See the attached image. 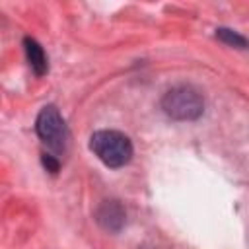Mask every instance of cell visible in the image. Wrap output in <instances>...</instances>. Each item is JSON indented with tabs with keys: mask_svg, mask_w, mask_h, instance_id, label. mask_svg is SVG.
<instances>
[{
	"mask_svg": "<svg viewBox=\"0 0 249 249\" xmlns=\"http://www.w3.org/2000/svg\"><path fill=\"white\" fill-rule=\"evenodd\" d=\"M89 150L97 156L101 163H105L111 169H119L126 165L132 160L134 148L126 134L119 130H95L89 136Z\"/></svg>",
	"mask_w": 249,
	"mask_h": 249,
	"instance_id": "1",
	"label": "cell"
},
{
	"mask_svg": "<svg viewBox=\"0 0 249 249\" xmlns=\"http://www.w3.org/2000/svg\"><path fill=\"white\" fill-rule=\"evenodd\" d=\"M23 51H25V58H27L31 70L37 76H43L49 70V62H47V54H45L43 47L33 37H25L23 39Z\"/></svg>",
	"mask_w": 249,
	"mask_h": 249,
	"instance_id": "5",
	"label": "cell"
},
{
	"mask_svg": "<svg viewBox=\"0 0 249 249\" xmlns=\"http://www.w3.org/2000/svg\"><path fill=\"white\" fill-rule=\"evenodd\" d=\"M35 130L41 142L47 146L49 154L58 158L68 152L70 144V130L66 126V121L62 119L60 111L54 105H47L39 111L35 121Z\"/></svg>",
	"mask_w": 249,
	"mask_h": 249,
	"instance_id": "2",
	"label": "cell"
},
{
	"mask_svg": "<svg viewBox=\"0 0 249 249\" xmlns=\"http://www.w3.org/2000/svg\"><path fill=\"white\" fill-rule=\"evenodd\" d=\"M161 109L175 121H196L204 113V97L196 88L181 84L165 91L161 97Z\"/></svg>",
	"mask_w": 249,
	"mask_h": 249,
	"instance_id": "3",
	"label": "cell"
},
{
	"mask_svg": "<svg viewBox=\"0 0 249 249\" xmlns=\"http://www.w3.org/2000/svg\"><path fill=\"white\" fill-rule=\"evenodd\" d=\"M95 220L105 231L117 233L124 226L126 212L119 200H103L95 210Z\"/></svg>",
	"mask_w": 249,
	"mask_h": 249,
	"instance_id": "4",
	"label": "cell"
},
{
	"mask_svg": "<svg viewBox=\"0 0 249 249\" xmlns=\"http://www.w3.org/2000/svg\"><path fill=\"white\" fill-rule=\"evenodd\" d=\"M216 37H218L222 43L230 45V47H235V49H249V41H247L241 33H237V31H233V29L218 27V29H216Z\"/></svg>",
	"mask_w": 249,
	"mask_h": 249,
	"instance_id": "6",
	"label": "cell"
}]
</instances>
